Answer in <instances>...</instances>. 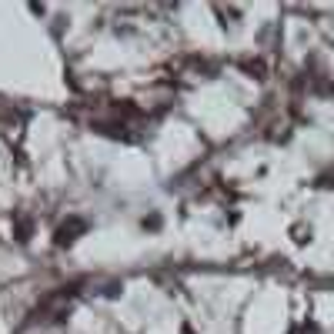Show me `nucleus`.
<instances>
[{
  "instance_id": "1",
  "label": "nucleus",
  "mask_w": 334,
  "mask_h": 334,
  "mask_svg": "<svg viewBox=\"0 0 334 334\" xmlns=\"http://www.w3.org/2000/svg\"><path fill=\"white\" fill-rule=\"evenodd\" d=\"M247 71H251V74H264V64H261V60H247Z\"/></svg>"
}]
</instances>
